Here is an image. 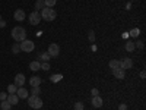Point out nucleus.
Listing matches in <instances>:
<instances>
[{"label": "nucleus", "mask_w": 146, "mask_h": 110, "mask_svg": "<svg viewBox=\"0 0 146 110\" xmlns=\"http://www.w3.org/2000/svg\"><path fill=\"white\" fill-rule=\"evenodd\" d=\"M42 100H41V97L40 95H31V97H28V104H29V107H32V109H35V110H38V109H41L42 107Z\"/></svg>", "instance_id": "7ed1b4c3"}, {"label": "nucleus", "mask_w": 146, "mask_h": 110, "mask_svg": "<svg viewBox=\"0 0 146 110\" xmlns=\"http://www.w3.org/2000/svg\"><path fill=\"white\" fill-rule=\"evenodd\" d=\"M19 47H21V50L22 52H25V53H31L34 48H35V44L31 41V40H23L19 43Z\"/></svg>", "instance_id": "20e7f679"}, {"label": "nucleus", "mask_w": 146, "mask_h": 110, "mask_svg": "<svg viewBox=\"0 0 146 110\" xmlns=\"http://www.w3.org/2000/svg\"><path fill=\"white\" fill-rule=\"evenodd\" d=\"M29 84H31V87H40L41 85V78L40 76H32L29 79Z\"/></svg>", "instance_id": "2eb2a0df"}, {"label": "nucleus", "mask_w": 146, "mask_h": 110, "mask_svg": "<svg viewBox=\"0 0 146 110\" xmlns=\"http://www.w3.org/2000/svg\"><path fill=\"white\" fill-rule=\"evenodd\" d=\"M23 84H25V75L23 73H18L15 76V85L16 87H23Z\"/></svg>", "instance_id": "9b49d317"}, {"label": "nucleus", "mask_w": 146, "mask_h": 110, "mask_svg": "<svg viewBox=\"0 0 146 110\" xmlns=\"http://www.w3.org/2000/svg\"><path fill=\"white\" fill-rule=\"evenodd\" d=\"M16 90H18V87L15 84H12L7 87V94H16Z\"/></svg>", "instance_id": "4be33fe9"}, {"label": "nucleus", "mask_w": 146, "mask_h": 110, "mask_svg": "<svg viewBox=\"0 0 146 110\" xmlns=\"http://www.w3.org/2000/svg\"><path fill=\"white\" fill-rule=\"evenodd\" d=\"M40 15H41V19L51 22V21H54V19H56V16H57V12H56L53 7H44V9H41Z\"/></svg>", "instance_id": "f03ea898"}, {"label": "nucleus", "mask_w": 146, "mask_h": 110, "mask_svg": "<svg viewBox=\"0 0 146 110\" xmlns=\"http://www.w3.org/2000/svg\"><path fill=\"white\" fill-rule=\"evenodd\" d=\"M135 47H139V48H143V41H140V40H139V41H137V43L135 44Z\"/></svg>", "instance_id": "2f4dec72"}, {"label": "nucleus", "mask_w": 146, "mask_h": 110, "mask_svg": "<svg viewBox=\"0 0 146 110\" xmlns=\"http://www.w3.org/2000/svg\"><path fill=\"white\" fill-rule=\"evenodd\" d=\"M47 53L50 54V57H57L60 54V46L56 44V43L50 44V46H48V52Z\"/></svg>", "instance_id": "423d86ee"}, {"label": "nucleus", "mask_w": 146, "mask_h": 110, "mask_svg": "<svg viewBox=\"0 0 146 110\" xmlns=\"http://www.w3.org/2000/svg\"><path fill=\"white\" fill-rule=\"evenodd\" d=\"M88 38H89L91 43L95 41V32H94V31H89V32H88Z\"/></svg>", "instance_id": "bb28decb"}, {"label": "nucleus", "mask_w": 146, "mask_h": 110, "mask_svg": "<svg viewBox=\"0 0 146 110\" xmlns=\"http://www.w3.org/2000/svg\"><path fill=\"white\" fill-rule=\"evenodd\" d=\"M6 27V22L2 19V18H0V28H5Z\"/></svg>", "instance_id": "72a5a7b5"}, {"label": "nucleus", "mask_w": 146, "mask_h": 110, "mask_svg": "<svg viewBox=\"0 0 146 110\" xmlns=\"http://www.w3.org/2000/svg\"><path fill=\"white\" fill-rule=\"evenodd\" d=\"M0 109H2V110H10V109H12V104H10L7 100H5V101L0 103Z\"/></svg>", "instance_id": "a211bd4d"}, {"label": "nucleus", "mask_w": 146, "mask_h": 110, "mask_svg": "<svg viewBox=\"0 0 146 110\" xmlns=\"http://www.w3.org/2000/svg\"><path fill=\"white\" fill-rule=\"evenodd\" d=\"M118 110H127V104H124V103L120 104V106H118Z\"/></svg>", "instance_id": "473e14b6"}, {"label": "nucleus", "mask_w": 146, "mask_h": 110, "mask_svg": "<svg viewBox=\"0 0 146 110\" xmlns=\"http://www.w3.org/2000/svg\"><path fill=\"white\" fill-rule=\"evenodd\" d=\"M139 34H140V30H139V28H133V30L130 31V37H133V38H137Z\"/></svg>", "instance_id": "5701e85b"}, {"label": "nucleus", "mask_w": 146, "mask_h": 110, "mask_svg": "<svg viewBox=\"0 0 146 110\" xmlns=\"http://www.w3.org/2000/svg\"><path fill=\"white\" fill-rule=\"evenodd\" d=\"M62 78H63V75H62V73H57V75H51V82H60V81H62Z\"/></svg>", "instance_id": "412c9836"}, {"label": "nucleus", "mask_w": 146, "mask_h": 110, "mask_svg": "<svg viewBox=\"0 0 146 110\" xmlns=\"http://www.w3.org/2000/svg\"><path fill=\"white\" fill-rule=\"evenodd\" d=\"M91 103H92V106L94 107H101L102 104H104V101H102V97L101 95H95V97H92V100H91Z\"/></svg>", "instance_id": "1a4fd4ad"}, {"label": "nucleus", "mask_w": 146, "mask_h": 110, "mask_svg": "<svg viewBox=\"0 0 146 110\" xmlns=\"http://www.w3.org/2000/svg\"><path fill=\"white\" fill-rule=\"evenodd\" d=\"M135 48H136V47H135V43H131V41H127V43H126V52L131 53Z\"/></svg>", "instance_id": "6ab92c4d"}, {"label": "nucleus", "mask_w": 146, "mask_h": 110, "mask_svg": "<svg viewBox=\"0 0 146 110\" xmlns=\"http://www.w3.org/2000/svg\"><path fill=\"white\" fill-rule=\"evenodd\" d=\"M51 57H50V54H48L47 52L45 53H41L40 56H38V62H48Z\"/></svg>", "instance_id": "f3484780"}, {"label": "nucleus", "mask_w": 146, "mask_h": 110, "mask_svg": "<svg viewBox=\"0 0 146 110\" xmlns=\"http://www.w3.org/2000/svg\"><path fill=\"white\" fill-rule=\"evenodd\" d=\"M29 69L31 70H40L41 69V62H38V60H34V62L29 63Z\"/></svg>", "instance_id": "dca6fc26"}, {"label": "nucleus", "mask_w": 146, "mask_h": 110, "mask_svg": "<svg viewBox=\"0 0 146 110\" xmlns=\"http://www.w3.org/2000/svg\"><path fill=\"white\" fill-rule=\"evenodd\" d=\"M121 62V69H130V68H133V60L131 59H129V57H126V59H123V60H120Z\"/></svg>", "instance_id": "9d476101"}, {"label": "nucleus", "mask_w": 146, "mask_h": 110, "mask_svg": "<svg viewBox=\"0 0 146 110\" xmlns=\"http://www.w3.org/2000/svg\"><path fill=\"white\" fill-rule=\"evenodd\" d=\"M75 110H85V106L82 101H76L75 103Z\"/></svg>", "instance_id": "a878e982"}, {"label": "nucleus", "mask_w": 146, "mask_h": 110, "mask_svg": "<svg viewBox=\"0 0 146 110\" xmlns=\"http://www.w3.org/2000/svg\"><path fill=\"white\" fill-rule=\"evenodd\" d=\"M113 75L117 78V79H124V76H126V72H124V69H114L113 70Z\"/></svg>", "instance_id": "f8f14e48"}, {"label": "nucleus", "mask_w": 146, "mask_h": 110, "mask_svg": "<svg viewBox=\"0 0 146 110\" xmlns=\"http://www.w3.org/2000/svg\"><path fill=\"white\" fill-rule=\"evenodd\" d=\"M31 93H32V95H40L41 94V88L40 87H32Z\"/></svg>", "instance_id": "393cba45"}, {"label": "nucleus", "mask_w": 146, "mask_h": 110, "mask_svg": "<svg viewBox=\"0 0 146 110\" xmlns=\"http://www.w3.org/2000/svg\"><path fill=\"white\" fill-rule=\"evenodd\" d=\"M41 69L42 70H50V63H48V62H42L41 63Z\"/></svg>", "instance_id": "cd10ccee"}, {"label": "nucleus", "mask_w": 146, "mask_h": 110, "mask_svg": "<svg viewBox=\"0 0 146 110\" xmlns=\"http://www.w3.org/2000/svg\"><path fill=\"white\" fill-rule=\"evenodd\" d=\"M12 38H13L15 41H18V43L27 40V30L23 27H15L13 30H12Z\"/></svg>", "instance_id": "f257e3e1"}, {"label": "nucleus", "mask_w": 146, "mask_h": 110, "mask_svg": "<svg viewBox=\"0 0 146 110\" xmlns=\"http://www.w3.org/2000/svg\"><path fill=\"white\" fill-rule=\"evenodd\" d=\"M140 78H142V79H145V78H146V72H145V70H142V72H140Z\"/></svg>", "instance_id": "f704fd0d"}, {"label": "nucleus", "mask_w": 146, "mask_h": 110, "mask_svg": "<svg viewBox=\"0 0 146 110\" xmlns=\"http://www.w3.org/2000/svg\"><path fill=\"white\" fill-rule=\"evenodd\" d=\"M44 7H45L44 0H36V2H35V9H36V10H41V9H44Z\"/></svg>", "instance_id": "aec40b11"}, {"label": "nucleus", "mask_w": 146, "mask_h": 110, "mask_svg": "<svg viewBox=\"0 0 146 110\" xmlns=\"http://www.w3.org/2000/svg\"><path fill=\"white\" fill-rule=\"evenodd\" d=\"M16 95L19 97V99H28V97H29V91L25 90L23 87H18V90H16Z\"/></svg>", "instance_id": "0eeeda50"}, {"label": "nucleus", "mask_w": 146, "mask_h": 110, "mask_svg": "<svg viewBox=\"0 0 146 110\" xmlns=\"http://www.w3.org/2000/svg\"><path fill=\"white\" fill-rule=\"evenodd\" d=\"M12 106H16L18 104V101H19V97L16 95V94H7V99H6Z\"/></svg>", "instance_id": "ddd939ff"}, {"label": "nucleus", "mask_w": 146, "mask_h": 110, "mask_svg": "<svg viewBox=\"0 0 146 110\" xmlns=\"http://www.w3.org/2000/svg\"><path fill=\"white\" fill-rule=\"evenodd\" d=\"M91 94H92V97H95V95H100L98 88H92V90H91Z\"/></svg>", "instance_id": "7c9ffc66"}, {"label": "nucleus", "mask_w": 146, "mask_h": 110, "mask_svg": "<svg viewBox=\"0 0 146 110\" xmlns=\"http://www.w3.org/2000/svg\"><path fill=\"white\" fill-rule=\"evenodd\" d=\"M12 52H13L15 54H16V53H19V52H21V47H19V44H15L13 47H12Z\"/></svg>", "instance_id": "c85d7f7f"}, {"label": "nucleus", "mask_w": 146, "mask_h": 110, "mask_svg": "<svg viewBox=\"0 0 146 110\" xmlns=\"http://www.w3.org/2000/svg\"><path fill=\"white\" fill-rule=\"evenodd\" d=\"M25 12H23V9H16L15 10V13H13V18H15V21H19V22H22L23 19H25Z\"/></svg>", "instance_id": "6e6552de"}, {"label": "nucleus", "mask_w": 146, "mask_h": 110, "mask_svg": "<svg viewBox=\"0 0 146 110\" xmlns=\"http://www.w3.org/2000/svg\"><path fill=\"white\" fill-rule=\"evenodd\" d=\"M7 99V93H0V101H5Z\"/></svg>", "instance_id": "c756f323"}, {"label": "nucleus", "mask_w": 146, "mask_h": 110, "mask_svg": "<svg viewBox=\"0 0 146 110\" xmlns=\"http://www.w3.org/2000/svg\"><path fill=\"white\" fill-rule=\"evenodd\" d=\"M110 68H111V70H114V69H120L121 68V62L120 60H115V59H113V60H110Z\"/></svg>", "instance_id": "4468645a"}, {"label": "nucleus", "mask_w": 146, "mask_h": 110, "mask_svg": "<svg viewBox=\"0 0 146 110\" xmlns=\"http://www.w3.org/2000/svg\"><path fill=\"white\" fill-rule=\"evenodd\" d=\"M56 3H57V0H44L45 7H53V6H56Z\"/></svg>", "instance_id": "b1692460"}, {"label": "nucleus", "mask_w": 146, "mask_h": 110, "mask_svg": "<svg viewBox=\"0 0 146 110\" xmlns=\"http://www.w3.org/2000/svg\"><path fill=\"white\" fill-rule=\"evenodd\" d=\"M29 23L31 25H38V23L41 22V15H40V12L38 10H34L31 12V15H29Z\"/></svg>", "instance_id": "39448f33"}]
</instances>
